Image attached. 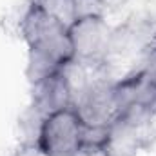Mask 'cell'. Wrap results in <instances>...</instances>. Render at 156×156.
I'll return each mask as SVG.
<instances>
[{"instance_id":"cell-4","label":"cell","mask_w":156,"mask_h":156,"mask_svg":"<svg viewBox=\"0 0 156 156\" xmlns=\"http://www.w3.org/2000/svg\"><path fill=\"white\" fill-rule=\"evenodd\" d=\"M75 109L87 127H109L122 113L116 83L91 80L75 96Z\"/></svg>"},{"instance_id":"cell-5","label":"cell","mask_w":156,"mask_h":156,"mask_svg":"<svg viewBox=\"0 0 156 156\" xmlns=\"http://www.w3.org/2000/svg\"><path fill=\"white\" fill-rule=\"evenodd\" d=\"M154 134L147 125H136L125 118H116L109 127L100 147L102 156H136L151 147Z\"/></svg>"},{"instance_id":"cell-8","label":"cell","mask_w":156,"mask_h":156,"mask_svg":"<svg viewBox=\"0 0 156 156\" xmlns=\"http://www.w3.org/2000/svg\"><path fill=\"white\" fill-rule=\"evenodd\" d=\"M33 2L49 16H53L55 20H58L67 27L76 20L75 0H33Z\"/></svg>"},{"instance_id":"cell-11","label":"cell","mask_w":156,"mask_h":156,"mask_svg":"<svg viewBox=\"0 0 156 156\" xmlns=\"http://www.w3.org/2000/svg\"><path fill=\"white\" fill-rule=\"evenodd\" d=\"M71 156H93V153L87 151V149H82V151H78V153H75V154H71Z\"/></svg>"},{"instance_id":"cell-1","label":"cell","mask_w":156,"mask_h":156,"mask_svg":"<svg viewBox=\"0 0 156 156\" xmlns=\"http://www.w3.org/2000/svg\"><path fill=\"white\" fill-rule=\"evenodd\" d=\"M20 33L29 51H37L66 67L75 60L69 27L49 16L35 2H31L20 18Z\"/></svg>"},{"instance_id":"cell-7","label":"cell","mask_w":156,"mask_h":156,"mask_svg":"<svg viewBox=\"0 0 156 156\" xmlns=\"http://www.w3.org/2000/svg\"><path fill=\"white\" fill-rule=\"evenodd\" d=\"M64 67H60L56 62H53L51 58H47L45 55L37 53V51H29V56H27V69H26V76L27 80L37 85L42 80H45L47 76L55 75L56 71H60Z\"/></svg>"},{"instance_id":"cell-3","label":"cell","mask_w":156,"mask_h":156,"mask_svg":"<svg viewBox=\"0 0 156 156\" xmlns=\"http://www.w3.org/2000/svg\"><path fill=\"white\" fill-rule=\"evenodd\" d=\"M115 31L104 15L80 16L69 26L75 60L85 66H100L111 53Z\"/></svg>"},{"instance_id":"cell-6","label":"cell","mask_w":156,"mask_h":156,"mask_svg":"<svg viewBox=\"0 0 156 156\" xmlns=\"http://www.w3.org/2000/svg\"><path fill=\"white\" fill-rule=\"evenodd\" d=\"M33 87H35L33 109L42 118L49 113L75 105V91L64 69L56 71L55 75L47 76Z\"/></svg>"},{"instance_id":"cell-9","label":"cell","mask_w":156,"mask_h":156,"mask_svg":"<svg viewBox=\"0 0 156 156\" xmlns=\"http://www.w3.org/2000/svg\"><path fill=\"white\" fill-rule=\"evenodd\" d=\"M75 7H76V18L89 15H104L100 0H75Z\"/></svg>"},{"instance_id":"cell-2","label":"cell","mask_w":156,"mask_h":156,"mask_svg":"<svg viewBox=\"0 0 156 156\" xmlns=\"http://www.w3.org/2000/svg\"><path fill=\"white\" fill-rule=\"evenodd\" d=\"M85 131L75 105L49 113L40 122L35 149L40 156H71L85 149Z\"/></svg>"},{"instance_id":"cell-10","label":"cell","mask_w":156,"mask_h":156,"mask_svg":"<svg viewBox=\"0 0 156 156\" xmlns=\"http://www.w3.org/2000/svg\"><path fill=\"white\" fill-rule=\"evenodd\" d=\"M127 2H129V0H100L104 11H105V9H118V7L125 5Z\"/></svg>"}]
</instances>
